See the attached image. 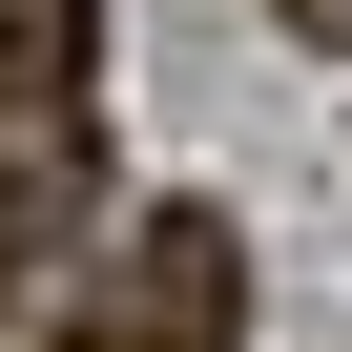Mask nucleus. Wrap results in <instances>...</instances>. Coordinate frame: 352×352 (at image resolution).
I'll use <instances>...</instances> for the list:
<instances>
[{"instance_id": "nucleus-1", "label": "nucleus", "mask_w": 352, "mask_h": 352, "mask_svg": "<svg viewBox=\"0 0 352 352\" xmlns=\"http://www.w3.org/2000/svg\"><path fill=\"white\" fill-rule=\"evenodd\" d=\"M104 208V0H0V270Z\"/></svg>"}, {"instance_id": "nucleus-2", "label": "nucleus", "mask_w": 352, "mask_h": 352, "mask_svg": "<svg viewBox=\"0 0 352 352\" xmlns=\"http://www.w3.org/2000/svg\"><path fill=\"white\" fill-rule=\"evenodd\" d=\"M228 331H249V228L228 208H145L124 290H104V352H228Z\"/></svg>"}, {"instance_id": "nucleus-3", "label": "nucleus", "mask_w": 352, "mask_h": 352, "mask_svg": "<svg viewBox=\"0 0 352 352\" xmlns=\"http://www.w3.org/2000/svg\"><path fill=\"white\" fill-rule=\"evenodd\" d=\"M270 21H290V42H311V63H352V0H270Z\"/></svg>"}]
</instances>
